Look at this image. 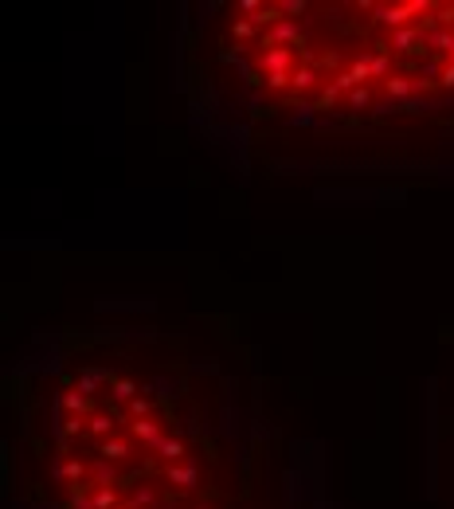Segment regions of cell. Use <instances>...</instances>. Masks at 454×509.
Here are the masks:
<instances>
[{"instance_id":"1","label":"cell","mask_w":454,"mask_h":509,"mask_svg":"<svg viewBox=\"0 0 454 509\" xmlns=\"http://www.w3.org/2000/svg\"><path fill=\"white\" fill-rule=\"evenodd\" d=\"M302 47V28L294 20H282V24H274L271 32H262V51H271V47Z\"/></svg>"},{"instance_id":"2","label":"cell","mask_w":454,"mask_h":509,"mask_svg":"<svg viewBox=\"0 0 454 509\" xmlns=\"http://www.w3.org/2000/svg\"><path fill=\"white\" fill-rule=\"evenodd\" d=\"M372 20L392 28V32H400V28H411V12H407V4H376Z\"/></svg>"},{"instance_id":"3","label":"cell","mask_w":454,"mask_h":509,"mask_svg":"<svg viewBox=\"0 0 454 509\" xmlns=\"http://www.w3.org/2000/svg\"><path fill=\"white\" fill-rule=\"evenodd\" d=\"M294 67V51L290 47H271V51L259 55V71L262 75H290Z\"/></svg>"},{"instance_id":"4","label":"cell","mask_w":454,"mask_h":509,"mask_svg":"<svg viewBox=\"0 0 454 509\" xmlns=\"http://www.w3.org/2000/svg\"><path fill=\"white\" fill-rule=\"evenodd\" d=\"M165 478H169V486L176 490H196V482H200V466L196 462H176V466H165Z\"/></svg>"},{"instance_id":"5","label":"cell","mask_w":454,"mask_h":509,"mask_svg":"<svg viewBox=\"0 0 454 509\" xmlns=\"http://www.w3.org/2000/svg\"><path fill=\"white\" fill-rule=\"evenodd\" d=\"M130 435L137 439V443H145L149 451H157V447L165 443V427H161V423H153V419H133L130 423Z\"/></svg>"},{"instance_id":"6","label":"cell","mask_w":454,"mask_h":509,"mask_svg":"<svg viewBox=\"0 0 454 509\" xmlns=\"http://www.w3.org/2000/svg\"><path fill=\"white\" fill-rule=\"evenodd\" d=\"M423 35H427V28H400V32H392V40L384 47H396V51H415V44L423 47Z\"/></svg>"},{"instance_id":"7","label":"cell","mask_w":454,"mask_h":509,"mask_svg":"<svg viewBox=\"0 0 454 509\" xmlns=\"http://www.w3.org/2000/svg\"><path fill=\"white\" fill-rule=\"evenodd\" d=\"M98 455L106 458V462H126L133 455V447H130V439H106V443L98 447Z\"/></svg>"},{"instance_id":"8","label":"cell","mask_w":454,"mask_h":509,"mask_svg":"<svg viewBox=\"0 0 454 509\" xmlns=\"http://www.w3.org/2000/svg\"><path fill=\"white\" fill-rule=\"evenodd\" d=\"M106 380H110L106 369H83V372H78V388L75 392H83V396L90 400V396L98 392V384H106Z\"/></svg>"},{"instance_id":"9","label":"cell","mask_w":454,"mask_h":509,"mask_svg":"<svg viewBox=\"0 0 454 509\" xmlns=\"http://www.w3.org/2000/svg\"><path fill=\"white\" fill-rule=\"evenodd\" d=\"M55 478H67V482H87L90 478V466H83L78 458H71V462H55Z\"/></svg>"},{"instance_id":"10","label":"cell","mask_w":454,"mask_h":509,"mask_svg":"<svg viewBox=\"0 0 454 509\" xmlns=\"http://www.w3.org/2000/svg\"><path fill=\"white\" fill-rule=\"evenodd\" d=\"M153 455L161 458L165 466H176V462H184V443H180V439H169V435H165V443L157 447Z\"/></svg>"},{"instance_id":"11","label":"cell","mask_w":454,"mask_h":509,"mask_svg":"<svg viewBox=\"0 0 454 509\" xmlns=\"http://www.w3.org/2000/svg\"><path fill=\"white\" fill-rule=\"evenodd\" d=\"M423 44L435 47V51H446V55H451L454 51V32H451V28H431V32L423 35Z\"/></svg>"},{"instance_id":"12","label":"cell","mask_w":454,"mask_h":509,"mask_svg":"<svg viewBox=\"0 0 454 509\" xmlns=\"http://www.w3.org/2000/svg\"><path fill=\"white\" fill-rule=\"evenodd\" d=\"M384 90H388L392 102H403V98L415 94V78H396V75H392L388 83H384Z\"/></svg>"},{"instance_id":"13","label":"cell","mask_w":454,"mask_h":509,"mask_svg":"<svg viewBox=\"0 0 454 509\" xmlns=\"http://www.w3.org/2000/svg\"><path fill=\"white\" fill-rule=\"evenodd\" d=\"M114 478H118V470H114V462H106V458H98V462L90 466V482H94V486H114Z\"/></svg>"},{"instance_id":"14","label":"cell","mask_w":454,"mask_h":509,"mask_svg":"<svg viewBox=\"0 0 454 509\" xmlns=\"http://www.w3.org/2000/svg\"><path fill=\"white\" fill-rule=\"evenodd\" d=\"M59 408H67L71 415H87L90 412V400L83 396V392H63V396H59Z\"/></svg>"},{"instance_id":"15","label":"cell","mask_w":454,"mask_h":509,"mask_svg":"<svg viewBox=\"0 0 454 509\" xmlns=\"http://www.w3.org/2000/svg\"><path fill=\"white\" fill-rule=\"evenodd\" d=\"M110 396H114V400L133 403V400H137V384H133V380H110Z\"/></svg>"},{"instance_id":"16","label":"cell","mask_w":454,"mask_h":509,"mask_svg":"<svg viewBox=\"0 0 454 509\" xmlns=\"http://www.w3.org/2000/svg\"><path fill=\"white\" fill-rule=\"evenodd\" d=\"M118 423H121L118 415H90V419H87V427H90V431H94V435H102V439H106V435L114 431Z\"/></svg>"},{"instance_id":"17","label":"cell","mask_w":454,"mask_h":509,"mask_svg":"<svg viewBox=\"0 0 454 509\" xmlns=\"http://www.w3.org/2000/svg\"><path fill=\"white\" fill-rule=\"evenodd\" d=\"M314 87H317L314 67H294V90H314Z\"/></svg>"},{"instance_id":"18","label":"cell","mask_w":454,"mask_h":509,"mask_svg":"<svg viewBox=\"0 0 454 509\" xmlns=\"http://www.w3.org/2000/svg\"><path fill=\"white\" fill-rule=\"evenodd\" d=\"M94 509H121L118 506V490H114V486H98L94 490Z\"/></svg>"},{"instance_id":"19","label":"cell","mask_w":454,"mask_h":509,"mask_svg":"<svg viewBox=\"0 0 454 509\" xmlns=\"http://www.w3.org/2000/svg\"><path fill=\"white\" fill-rule=\"evenodd\" d=\"M368 71H372V78H384V83H388V55L368 51Z\"/></svg>"},{"instance_id":"20","label":"cell","mask_w":454,"mask_h":509,"mask_svg":"<svg viewBox=\"0 0 454 509\" xmlns=\"http://www.w3.org/2000/svg\"><path fill=\"white\" fill-rule=\"evenodd\" d=\"M231 35H235V40H259V44H262L255 20H235V24H231Z\"/></svg>"},{"instance_id":"21","label":"cell","mask_w":454,"mask_h":509,"mask_svg":"<svg viewBox=\"0 0 454 509\" xmlns=\"http://www.w3.org/2000/svg\"><path fill=\"white\" fill-rule=\"evenodd\" d=\"M317 106H298L290 114V126H317V114H314Z\"/></svg>"},{"instance_id":"22","label":"cell","mask_w":454,"mask_h":509,"mask_svg":"<svg viewBox=\"0 0 454 509\" xmlns=\"http://www.w3.org/2000/svg\"><path fill=\"white\" fill-rule=\"evenodd\" d=\"M348 71H353V78H357L360 87H364V78H372V71H368V51H364V55H357V59H353V67H348Z\"/></svg>"},{"instance_id":"23","label":"cell","mask_w":454,"mask_h":509,"mask_svg":"<svg viewBox=\"0 0 454 509\" xmlns=\"http://www.w3.org/2000/svg\"><path fill=\"white\" fill-rule=\"evenodd\" d=\"M149 412H153V400H145V396H137V400L130 403V415H133V419H149Z\"/></svg>"},{"instance_id":"24","label":"cell","mask_w":454,"mask_h":509,"mask_svg":"<svg viewBox=\"0 0 454 509\" xmlns=\"http://www.w3.org/2000/svg\"><path fill=\"white\" fill-rule=\"evenodd\" d=\"M348 106H353V110H368V106H372V94H368L364 87H357L353 94H348Z\"/></svg>"},{"instance_id":"25","label":"cell","mask_w":454,"mask_h":509,"mask_svg":"<svg viewBox=\"0 0 454 509\" xmlns=\"http://www.w3.org/2000/svg\"><path fill=\"white\" fill-rule=\"evenodd\" d=\"M262 83H267L271 90H290L294 87V71H290V75H267Z\"/></svg>"},{"instance_id":"26","label":"cell","mask_w":454,"mask_h":509,"mask_svg":"<svg viewBox=\"0 0 454 509\" xmlns=\"http://www.w3.org/2000/svg\"><path fill=\"white\" fill-rule=\"evenodd\" d=\"M333 87H337V94H341V90H348V94H353V90H357L360 83H357V78H353V71H341V75H337V83H333Z\"/></svg>"},{"instance_id":"27","label":"cell","mask_w":454,"mask_h":509,"mask_svg":"<svg viewBox=\"0 0 454 509\" xmlns=\"http://www.w3.org/2000/svg\"><path fill=\"white\" fill-rule=\"evenodd\" d=\"M278 8H282V16H302L310 4H305V0H282Z\"/></svg>"},{"instance_id":"28","label":"cell","mask_w":454,"mask_h":509,"mask_svg":"<svg viewBox=\"0 0 454 509\" xmlns=\"http://www.w3.org/2000/svg\"><path fill=\"white\" fill-rule=\"evenodd\" d=\"M83 427H87V419H83V415H71V419L63 423V435H67V439H71V435H78V431H83Z\"/></svg>"},{"instance_id":"29","label":"cell","mask_w":454,"mask_h":509,"mask_svg":"<svg viewBox=\"0 0 454 509\" xmlns=\"http://www.w3.org/2000/svg\"><path fill=\"white\" fill-rule=\"evenodd\" d=\"M153 501H157V494H153L149 486H141L137 494H133V506H153Z\"/></svg>"},{"instance_id":"30","label":"cell","mask_w":454,"mask_h":509,"mask_svg":"<svg viewBox=\"0 0 454 509\" xmlns=\"http://www.w3.org/2000/svg\"><path fill=\"white\" fill-rule=\"evenodd\" d=\"M403 4H407L411 16H419V12H431V0H403Z\"/></svg>"},{"instance_id":"31","label":"cell","mask_w":454,"mask_h":509,"mask_svg":"<svg viewBox=\"0 0 454 509\" xmlns=\"http://www.w3.org/2000/svg\"><path fill=\"white\" fill-rule=\"evenodd\" d=\"M439 87L454 90V63H446V67H443V75H439Z\"/></svg>"},{"instance_id":"32","label":"cell","mask_w":454,"mask_h":509,"mask_svg":"<svg viewBox=\"0 0 454 509\" xmlns=\"http://www.w3.org/2000/svg\"><path fill=\"white\" fill-rule=\"evenodd\" d=\"M333 102H337V87H325V90H321V106L329 110Z\"/></svg>"},{"instance_id":"33","label":"cell","mask_w":454,"mask_h":509,"mask_svg":"<svg viewBox=\"0 0 454 509\" xmlns=\"http://www.w3.org/2000/svg\"><path fill=\"white\" fill-rule=\"evenodd\" d=\"M196 509H208V506H196Z\"/></svg>"},{"instance_id":"34","label":"cell","mask_w":454,"mask_h":509,"mask_svg":"<svg viewBox=\"0 0 454 509\" xmlns=\"http://www.w3.org/2000/svg\"><path fill=\"white\" fill-rule=\"evenodd\" d=\"M451 63H454V51H451Z\"/></svg>"}]
</instances>
